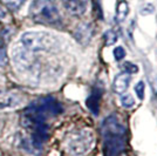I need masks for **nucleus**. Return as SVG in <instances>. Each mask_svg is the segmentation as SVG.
<instances>
[{
	"label": "nucleus",
	"mask_w": 157,
	"mask_h": 156,
	"mask_svg": "<svg viewBox=\"0 0 157 156\" xmlns=\"http://www.w3.org/2000/svg\"><path fill=\"white\" fill-rule=\"evenodd\" d=\"M6 15H7L6 10L0 5V19H5V18H6Z\"/></svg>",
	"instance_id": "6ab92c4d"
},
{
	"label": "nucleus",
	"mask_w": 157,
	"mask_h": 156,
	"mask_svg": "<svg viewBox=\"0 0 157 156\" xmlns=\"http://www.w3.org/2000/svg\"><path fill=\"white\" fill-rule=\"evenodd\" d=\"M130 84V76L129 74L127 73H120L117 76L114 80V84H113V89L115 93L117 94H123Z\"/></svg>",
	"instance_id": "1a4fd4ad"
},
{
	"label": "nucleus",
	"mask_w": 157,
	"mask_h": 156,
	"mask_svg": "<svg viewBox=\"0 0 157 156\" xmlns=\"http://www.w3.org/2000/svg\"><path fill=\"white\" fill-rule=\"evenodd\" d=\"M121 68L124 71V73L127 74H134V73H137L138 72V67L136 65H134L130 61H125L122 64Z\"/></svg>",
	"instance_id": "ddd939ff"
},
{
	"label": "nucleus",
	"mask_w": 157,
	"mask_h": 156,
	"mask_svg": "<svg viewBox=\"0 0 157 156\" xmlns=\"http://www.w3.org/2000/svg\"><path fill=\"white\" fill-rule=\"evenodd\" d=\"M121 103L125 108H130L131 106H134L135 103V100L130 94H125V95H122V98H121Z\"/></svg>",
	"instance_id": "4468645a"
},
{
	"label": "nucleus",
	"mask_w": 157,
	"mask_h": 156,
	"mask_svg": "<svg viewBox=\"0 0 157 156\" xmlns=\"http://www.w3.org/2000/svg\"><path fill=\"white\" fill-rule=\"evenodd\" d=\"M129 12V7H128V4L125 1H120L117 5V8H116V19L118 21H123L127 17V14Z\"/></svg>",
	"instance_id": "9b49d317"
},
{
	"label": "nucleus",
	"mask_w": 157,
	"mask_h": 156,
	"mask_svg": "<svg viewBox=\"0 0 157 156\" xmlns=\"http://www.w3.org/2000/svg\"><path fill=\"white\" fill-rule=\"evenodd\" d=\"M24 1H25V0H4V2H5L10 8H12V10L19 8V7L24 4Z\"/></svg>",
	"instance_id": "2eb2a0df"
},
{
	"label": "nucleus",
	"mask_w": 157,
	"mask_h": 156,
	"mask_svg": "<svg viewBox=\"0 0 157 156\" xmlns=\"http://www.w3.org/2000/svg\"><path fill=\"white\" fill-rule=\"evenodd\" d=\"M103 39H105V45H108V46L114 45V44L117 41V34H116V32H114L113 29H109V31L105 32Z\"/></svg>",
	"instance_id": "f8f14e48"
},
{
	"label": "nucleus",
	"mask_w": 157,
	"mask_h": 156,
	"mask_svg": "<svg viewBox=\"0 0 157 156\" xmlns=\"http://www.w3.org/2000/svg\"><path fill=\"white\" fill-rule=\"evenodd\" d=\"M29 17L33 21L42 25H59L61 24V17L52 0H34L29 10Z\"/></svg>",
	"instance_id": "7ed1b4c3"
},
{
	"label": "nucleus",
	"mask_w": 157,
	"mask_h": 156,
	"mask_svg": "<svg viewBox=\"0 0 157 156\" xmlns=\"http://www.w3.org/2000/svg\"><path fill=\"white\" fill-rule=\"evenodd\" d=\"M24 49L28 53L47 51L54 45V38L42 32H26L20 38Z\"/></svg>",
	"instance_id": "20e7f679"
},
{
	"label": "nucleus",
	"mask_w": 157,
	"mask_h": 156,
	"mask_svg": "<svg viewBox=\"0 0 157 156\" xmlns=\"http://www.w3.org/2000/svg\"><path fill=\"white\" fill-rule=\"evenodd\" d=\"M100 99H101V92L100 91H94L87 98L86 100V104L88 107V109L92 111L94 115L98 114V108H100Z\"/></svg>",
	"instance_id": "9d476101"
},
{
	"label": "nucleus",
	"mask_w": 157,
	"mask_h": 156,
	"mask_svg": "<svg viewBox=\"0 0 157 156\" xmlns=\"http://www.w3.org/2000/svg\"><path fill=\"white\" fill-rule=\"evenodd\" d=\"M74 37L78 40L81 45H87L89 44V41L93 37V28L90 25L88 24H83L81 26H78L75 32H74Z\"/></svg>",
	"instance_id": "6e6552de"
},
{
	"label": "nucleus",
	"mask_w": 157,
	"mask_h": 156,
	"mask_svg": "<svg viewBox=\"0 0 157 156\" xmlns=\"http://www.w3.org/2000/svg\"><path fill=\"white\" fill-rule=\"evenodd\" d=\"M154 10H155V8H154V6L149 4V5H145V6H144L142 10H141V13L144 14V15H147V14L152 13V12H154Z\"/></svg>",
	"instance_id": "a211bd4d"
},
{
	"label": "nucleus",
	"mask_w": 157,
	"mask_h": 156,
	"mask_svg": "<svg viewBox=\"0 0 157 156\" xmlns=\"http://www.w3.org/2000/svg\"><path fill=\"white\" fill-rule=\"evenodd\" d=\"M22 106V98L13 92L0 91V109H13Z\"/></svg>",
	"instance_id": "423d86ee"
},
{
	"label": "nucleus",
	"mask_w": 157,
	"mask_h": 156,
	"mask_svg": "<svg viewBox=\"0 0 157 156\" xmlns=\"http://www.w3.org/2000/svg\"><path fill=\"white\" fill-rule=\"evenodd\" d=\"M114 57L115 59L120 61V60H122V59L125 57V51L123 49V47H116L115 49H114Z\"/></svg>",
	"instance_id": "f3484780"
},
{
	"label": "nucleus",
	"mask_w": 157,
	"mask_h": 156,
	"mask_svg": "<svg viewBox=\"0 0 157 156\" xmlns=\"http://www.w3.org/2000/svg\"><path fill=\"white\" fill-rule=\"evenodd\" d=\"M96 144L94 131L90 127H81L72 130L65 138V150L69 156H86Z\"/></svg>",
	"instance_id": "f03ea898"
},
{
	"label": "nucleus",
	"mask_w": 157,
	"mask_h": 156,
	"mask_svg": "<svg viewBox=\"0 0 157 156\" xmlns=\"http://www.w3.org/2000/svg\"><path fill=\"white\" fill-rule=\"evenodd\" d=\"M135 93L137 94V96L140 100H143L144 99V82L143 81H140L137 85L135 86Z\"/></svg>",
	"instance_id": "dca6fc26"
},
{
	"label": "nucleus",
	"mask_w": 157,
	"mask_h": 156,
	"mask_svg": "<svg viewBox=\"0 0 157 156\" xmlns=\"http://www.w3.org/2000/svg\"><path fill=\"white\" fill-rule=\"evenodd\" d=\"M63 7L72 15H82L87 11L88 0H62Z\"/></svg>",
	"instance_id": "0eeeda50"
},
{
	"label": "nucleus",
	"mask_w": 157,
	"mask_h": 156,
	"mask_svg": "<svg viewBox=\"0 0 157 156\" xmlns=\"http://www.w3.org/2000/svg\"><path fill=\"white\" fill-rule=\"evenodd\" d=\"M102 135L105 138V155L118 156L125 148V128L111 115L105 117L102 122Z\"/></svg>",
	"instance_id": "f257e3e1"
},
{
	"label": "nucleus",
	"mask_w": 157,
	"mask_h": 156,
	"mask_svg": "<svg viewBox=\"0 0 157 156\" xmlns=\"http://www.w3.org/2000/svg\"><path fill=\"white\" fill-rule=\"evenodd\" d=\"M29 106L34 108L36 111H39L41 115L47 116H56L60 113H62V106L56 99L52 96H46V98L36 99L29 103Z\"/></svg>",
	"instance_id": "39448f33"
}]
</instances>
